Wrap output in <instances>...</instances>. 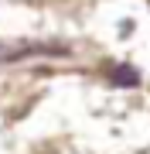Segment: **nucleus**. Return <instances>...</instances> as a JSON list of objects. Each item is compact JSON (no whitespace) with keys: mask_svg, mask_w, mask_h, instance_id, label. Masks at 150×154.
Wrapping results in <instances>:
<instances>
[{"mask_svg":"<svg viewBox=\"0 0 150 154\" xmlns=\"http://www.w3.org/2000/svg\"><path fill=\"white\" fill-rule=\"evenodd\" d=\"M41 51H51V45H45V41H0V62H17L28 55H41Z\"/></svg>","mask_w":150,"mask_h":154,"instance_id":"f257e3e1","label":"nucleus"},{"mask_svg":"<svg viewBox=\"0 0 150 154\" xmlns=\"http://www.w3.org/2000/svg\"><path fill=\"white\" fill-rule=\"evenodd\" d=\"M109 79H113L116 86H130V89L140 86V72H137V69H130V65H113Z\"/></svg>","mask_w":150,"mask_h":154,"instance_id":"f03ea898","label":"nucleus"}]
</instances>
